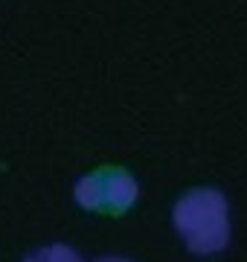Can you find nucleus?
<instances>
[{"mask_svg": "<svg viewBox=\"0 0 247 262\" xmlns=\"http://www.w3.org/2000/svg\"><path fill=\"white\" fill-rule=\"evenodd\" d=\"M171 227L195 256H215L230 245V201L215 187H192L171 207Z\"/></svg>", "mask_w": 247, "mask_h": 262, "instance_id": "1", "label": "nucleus"}, {"mask_svg": "<svg viewBox=\"0 0 247 262\" xmlns=\"http://www.w3.org/2000/svg\"><path fill=\"white\" fill-rule=\"evenodd\" d=\"M73 201L85 213L122 219L140 201V184H137L131 169L119 166V163H102V166L76 178Z\"/></svg>", "mask_w": 247, "mask_h": 262, "instance_id": "2", "label": "nucleus"}, {"mask_svg": "<svg viewBox=\"0 0 247 262\" xmlns=\"http://www.w3.org/2000/svg\"><path fill=\"white\" fill-rule=\"evenodd\" d=\"M20 262H82L76 248H70L64 242H53V245H44V248H35L29 251Z\"/></svg>", "mask_w": 247, "mask_h": 262, "instance_id": "3", "label": "nucleus"}, {"mask_svg": "<svg viewBox=\"0 0 247 262\" xmlns=\"http://www.w3.org/2000/svg\"><path fill=\"white\" fill-rule=\"evenodd\" d=\"M96 262H131V259H125V256H102V259H96Z\"/></svg>", "mask_w": 247, "mask_h": 262, "instance_id": "4", "label": "nucleus"}]
</instances>
